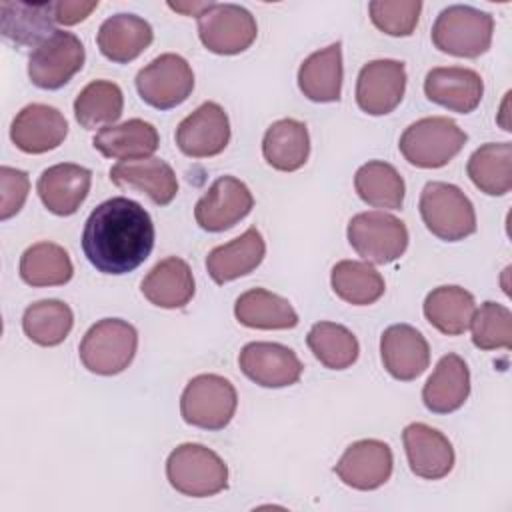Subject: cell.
<instances>
[{
  "instance_id": "d4e9b609",
  "label": "cell",
  "mask_w": 512,
  "mask_h": 512,
  "mask_svg": "<svg viewBox=\"0 0 512 512\" xmlns=\"http://www.w3.org/2000/svg\"><path fill=\"white\" fill-rule=\"evenodd\" d=\"M470 394V370L458 354L438 360L422 388V402L434 414H450L464 406Z\"/></svg>"
},
{
  "instance_id": "ba28073f",
  "label": "cell",
  "mask_w": 512,
  "mask_h": 512,
  "mask_svg": "<svg viewBox=\"0 0 512 512\" xmlns=\"http://www.w3.org/2000/svg\"><path fill=\"white\" fill-rule=\"evenodd\" d=\"M346 234L356 254L372 264H390L408 248L406 224L400 218L380 210L352 216Z\"/></svg>"
},
{
  "instance_id": "e575fe53",
  "label": "cell",
  "mask_w": 512,
  "mask_h": 512,
  "mask_svg": "<svg viewBox=\"0 0 512 512\" xmlns=\"http://www.w3.org/2000/svg\"><path fill=\"white\" fill-rule=\"evenodd\" d=\"M332 290L352 306H368L382 298L386 284L382 274L370 262L340 260L330 274Z\"/></svg>"
},
{
  "instance_id": "7402d4cb",
  "label": "cell",
  "mask_w": 512,
  "mask_h": 512,
  "mask_svg": "<svg viewBox=\"0 0 512 512\" xmlns=\"http://www.w3.org/2000/svg\"><path fill=\"white\" fill-rule=\"evenodd\" d=\"M110 180L118 188L146 194L158 206L170 204L178 194V180L172 166L152 156L114 164L110 168Z\"/></svg>"
},
{
  "instance_id": "52a82bcc",
  "label": "cell",
  "mask_w": 512,
  "mask_h": 512,
  "mask_svg": "<svg viewBox=\"0 0 512 512\" xmlns=\"http://www.w3.org/2000/svg\"><path fill=\"white\" fill-rule=\"evenodd\" d=\"M236 406V388L228 378L218 374L194 376L180 396V414L184 422L202 430L226 428Z\"/></svg>"
},
{
  "instance_id": "30bf717a",
  "label": "cell",
  "mask_w": 512,
  "mask_h": 512,
  "mask_svg": "<svg viewBox=\"0 0 512 512\" xmlns=\"http://www.w3.org/2000/svg\"><path fill=\"white\" fill-rule=\"evenodd\" d=\"M84 44L78 36L54 30L28 60V78L42 90H58L84 66Z\"/></svg>"
},
{
  "instance_id": "cb8c5ba5",
  "label": "cell",
  "mask_w": 512,
  "mask_h": 512,
  "mask_svg": "<svg viewBox=\"0 0 512 512\" xmlns=\"http://www.w3.org/2000/svg\"><path fill=\"white\" fill-rule=\"evenodd\" d=\"M154 40L152 26L136 14H114L98 28V48L104 58L116 64L136 60Z\"/></svg>"
},
{
  "instance_id": "3957f363",
  "label": "cell",
  "mask_w": 512,
  "mask_h": 512,
  "mask_svg": "<svg viewBox=\"0 0 512 512\" xmlns=\"http://www.w3.org/2000/svg\"><path fill=\"white\" fill-rule=\"evenodd\" d=\"M494 34V18L472 6L444 8L432 26V44L450 56L478 58L488 52Z\"/></svg>"
},
{
  "instance_id": "44dd1931",
  "label": "cell",
  "mask_w": 512,
  "mask_h": 512,
  "mask_svg": "<svg viewBox=\"0 0 512 512\" xmlns=\"http://www.w3.org/2000/svg\"><path fill=\"white\" fill-rule=\"evenodd\" d=\"M92 172L80 164L62 162L46 168L36 184L38 196L48 212L72 216L90 192Z\"/></svg>"
},
{
  "instance_id": "d590c367",
  "label": "cell",
  "mask_w": 512,
  "mask_h": 512,
  "mask_svg": "<svg viewBox=\"0 0 512 512\" xmlns=\"http://www.w3.org/2000/svg\"><path fill=\"white\" fill-rule=\"evenodd\" d=\"M20 278L28 286H62L74 274L68 252L54 242H38L24 250L20 258Z\"/></svg>"
},
{
  "instance_id": "5bb4252c",
  "label": "cell",
  "mask_w": 512,
  "mask_h": 512,
  "mask_svg": "<svg viewBox=\"0 0 512 512\" xmlns=\"http://www.w3.org/2000/svg\"><path fill=\"white\" fill-rule=\"evenodd\" d=\"M240 370L262 388L292 386L302 376V362L294 350L278 342H250L240 350Z\"/></svg>"
},
{
  "instance_id": "f1b7e54d",
  "label": "cell",
  "mask_w": 512,
  "mask_h": 512,
  "mask_svg": "<svg viewBox=\"0 0 512 512\" xmlns=\"http://www.w3.org/2000/svg\"><path fill=\"white\" fill-rule=\"evenodd\" d=\"M264 160L280 172L302 168L310 156V136L304 122L282 118L268 126L262 138Z\"/></svg>"
},
{
  "instance_id": "484cf974",
  "label": "cell",
  "mask_w": 512,
  "mask_h": 512,
  "mask_svg": "<svg viewBox=\"0 0 512 512\" xmlns=\"http://www.w3.org/2000/svg\"><path fill=\"white\" fill-rule=\"evenodd\" d=\"M92 144L102 156L128 162L150 158L158 150L160 136L154 124L140 118H132L122 124L102 128L94 136Z\"/></svg>"
},
{
  "instance_id": "2e32d148",
  "label": "cell",
  "mask_w": 512,
  "mask_h": 512,
  "mask_svg": "<svg viewBox=\"0 0 512 512\" xmlns=\"http://www.w3.org/2000/svg\"><path fill=\"white\" fill-rule=\"evenodd\" d=\"M394 458L386 442L366 438L352 442L338 464L334 466L336 476L354 490H376L388 482L392 474Z\"/></svg>"
},
{
  "instance_id": "9a60e30c",
  "label": "cell",
  "mask_w": 512,
  "mask_h": 512,
  "mask_svg": "<svg viewBox=\"0 0 512 512\" xmlns=\"http://www.w3.org/2000/svg\"><path fill=\"white\" fill-rule=\"evenodd\" d=\"M230 142L228 114L218 102H204L176 128V144L190 158H210Z\"/></svg>"
},
{
  "instance_id": "4316f807",
  "label": "cell",
  "mask_w": 512,
  "mask_h": 512,
  "mask_svg": "<svg viewBox=\"0 0 512 512\" xmlns=\"http://www.w3.org/2000/svg\"><path fill=\"white\" fill-rule=\"evenodd\" d=\"M144 298L160 308H182L194 296V276L186 260L168 256L160 260L142 280Z\"/></svg>"
},
{
  "instance_id": "9c48e42d",
  "label": "cell",
  "mask_w": 512,
  "mask_h": 512,
  "mask_svg": "<svg viewBox=\"0 0 512 512\" xmlns=\"http://www.w3.org/2000/svg\"><path fill=\"white\" fill-rule=\"evenodd\" d=\"M136 90L148 106L170 110L186 102L192 94L194 72L182 56L166 52L136 74Z\"/></svg>"
},
{
  "instance_id": "277c9868",
  "label": "cell",
  "mask_w": 512,
  "mask_h": 512,
  "mask_svg": "<svg viewBox=\"0 0 512 512\" xmlns=\"http://www.w3.org/2000/svg\"><path fill=\"white\" fill-rule=\"evenodd\" d=\"M466 132L446 116H428L412 122L400 136L402 156L416 168H442L466 144Z\"/></svg>"
},
{
  "instance_id": "ac0fdd59",
  "label": "cell",
  "mask_w": 512,
  "mask_h": 512,
  "mask_svg": "<svg viewBox=\"0 0 512 512\" xmlns=\"http://www.w3.org/2000/svg\"><path fill=\"white\" fill-rule=\"evenodd\" d=\"M410 470L426 480H440L454 468V448L450 440L424 422H412L402 432Z\"/></svg>"
},
{
  "instance_id": "ffe728a7",
  "label": "cell",
  "mask_w": 512,
  "mask_h": 512,
  "mask_svg": "<svg viewBox=\"0 0 512 512\" xmlns=\"http://www.w3.org/2000/svg\"><path fill=\"white\" fill-rule=\"evenodd\" d=\"M424 94L430 102L458 114H470L478 108L484 82L476 70L460 66L432 68L424 78Z\"/></svg>"
},
{
  "instance_id": "603a6c76",
  "label": "cell",
  "mask_w": 512,
  "mask_h": 512,
  "mask_svg": "<svg viewBox=\"0 0 512 512\" xmlns=\"http://www.w3.org/2000/svg\"><path fill=\"white\" fill-rule=\"evenodd\" d=\"M264 254V238L260 230L252 226L238 238L212 248L206 256V270L216 284H226L258 268Z\"/></svg>"
},
{
  "instance_id": "4dcf8cb0",
  "label": "cell",
  "mask_w": 512,
  "mask_h": 512,
  "mask_svg": "<svg viewBox=\"0 0 512 512\" xmlns=\"http://www.w3.org/2000/svg\"><path fill=\"white\" fill-rule=\"evenodd\" d=\"M234 316L242 326L258 330H288L298 324L292 304L264 288L246 290L236 298Z\"/></svg>"
},
{
  "instance_id": "8fae6325",
  "label": "cell",
  "mask_w": 512,
  "mask_h": 512,
  "mask_svg": "<svg viewBox=\"0 0 512 512\" xmlns=\"http://www.w3.org/2000/svg\"><path fill=\"white\" fill-rule=\"evenodd\" d=\"M198 36L206 50L232 56L252 46L258 36V26L244 6L214 2L198 16Z\"/></svg>"
},
{
  "instance_id": "b9f144b4",
  "label": "cell",
  "mask_w": 512,
  "mask_h": 512,
  "mask_svg": "<svg viewBox=\"0 0 512 512\" xmlns=\"http://www.w3.org/2000/svg\"><path fill=\"white\" fill-rule=\"evenodd\" d=\"M30 180L24 170L2 166L0 168V220L18 214L28 198Z\"/></svg>"
},
{
  "instance_id": "7bdbcfd3",
  "label": "cell",
  "mask_w": 512,
  "mask_h": 512,
  "mask_svg": "<svg viewBox=\"0 0 512 512\" xmlns=\"http://www.w3.org/2000/svg\"><path fill=\"white\" fill-rule=\"evenodd\" d=\"M98 8V2H68V0H60V2H50V12L56 24H64V26H74L82 20H86L92 10Z\"/></svg>"
},
{
  "instance_id": "f546056e",
  "label": "cell",
  "mask_w": 512,
  "mask_h": 512,
  "mask_svg": "<svg viewBox=\"0 0 512 512\" xmlns=\"http://www.w3.org/2000/svg\"><path fill=\"white\" fill-rule=\"evenodd\" d=\"M2 36L16 46H40L54 32L50 2H0Z\"/></svg>"
},
{
  "instance_id": "6da1fadb",
  "label": "cell",
  "mask_w": 512,
  "mask_h": 512,
  "mask_svg": "<svg viewBox=\"0 0 512 512\" xmlns=\"http://www.w3.org/2000/svg\"><path fill=\"white\" fill-rule=\"evenodd\" d=\"M154 236L150 214L138 202L114 196L90 212L82 252L102 274H128L150 256Z\"/></svg>"
},
{
  "instance_id": "f35d334b",
  "label": "cell",
  "mask_w": 512,
  "mask_h": 512,
  "mask_svg": "<svg viewBox=\"0 0 512 512\" xmlns=\"http://www.w3.org/2000/svg\"><path fill=\"white\" fill-rule=\"evenodd\" d=\"M306 344L314 358L330 370L350 368L360 352L356 336L336 322H316L306 336Z\"/></svg>"
},
{
  "instance_id": "1f68e13d",
  "label": "cell",
  "mask_w": 512,
  "mask_h": 512,
  "mask_svg": "<svg viewBox=\"0 0 512 512\" xmlns=\"http://www.w3.org/2000/svg\"><path fill=\"white\" fill-rule=\"evenodd\" d=\"M474 312V296L462 286H438L424 300L426 320L446 336L464 334L470 328Z\"/></svg>"
},
{
  "instance_id": "836d02e7",
  "label": "cell",
  "mask_w": 512,
  "mask_h": 512,
  "mask_svg": "<svg viewBox=\"0 0 512 512\" xmlns=\"http://www.w3.org/2000/svg\"><path fill=\"white\" fill-rule=\"evenodd\" d=\"M354 188L358 196L374 208L400 210L404 204V180L400 172L384 160L362 164L354 174Z\"/></svg>"
},
{
  "instance_id": "5b68a950",
  "label": "cell",
  "mask_w": 512,
  "mask_h": 512,
  "mask_svg": "<svg viewBox=\"0 0 512 512\" xmlns=\"http://www.w3.org/2000/svg\"><path fill=\"white\" fill-rule=\"evenodd\" d=\"M138 332L120 318H104L88 328L78 354L86 370L100 376H114L124 372L136 354Z\"/></svg>"
},
{
  "instance_id": "74e56055",
  "label": "cell",
  "mask_w": 512,
  "mask_h": 512,
  "mask_svg": "<svg viewBox=\"0 0 512 512\" xmlns=\"http://www.w3.org/2000/svg\"><path fill=\"white\" fill-rule=\"evenodd\" d=\"M74 324V314L62 300H38L24 310V334L38 346H58L66 340Z\"/></svg>"
},
{
  "instance_id": "7c38bea8",
  "label": "cell",
  "mask_w": 512,
  "mask_h": 512,
  "mask_svg": "<svg viewBox=\"0 0 512 512\" xmlns=\"http://www.w3.org/2000/svg\"><path fill=\"white\" fill-rule=\"evenodd\" d=\"M252 206V192L242 180L220 176L196 202L194 218L206 232H224L246 218Z\"/></svg>"
},
{
  "instance_id": "d6986e66",
  "label": "cell",
  "mask_w": 512,
  "mask_h": 512,
  "mask_svg": "<svg viewBox=\"0 0 512 512\" xmlns=\"http://www.w3.org/2000/svg\"><path fill=\"white\" fill-rule=\"evenodd\" d=\"M380 356L386 372L402 382L418 378L430 364L428 342L410 324H392L382 332Z\"/></svg>"
},
{
  "instance_id": "ab89813d",
  "label": "cell",
  "mask_w": 512,
  "mask_h": 512,
  "mask_svg": "<svg viewBox=\"0 0 512 512\" xmlns=\"http://www.w3.org/2000/svg\"><path fill=\"white\" fill-rule=\"evenodd\" d=\"M472 342L480 350L512 348V312L498 302H484L472 316Z\"/></svg>"
},
{
  "instance_id": "ee69618b",
  "label": "cell",
  "mask_w": 512,
  "mask_h": 512,
  "mask_svg": "<svg viewBox=\"0 0 512 512\" xmlns=\"http://www.w3.org/2000/svg\"><path fill=\"white\" fill-rule=\"evenodd\" d=\"M214 2H168V6L172 8V10H176V12H182V14H186V16H200L204 10H208L210 6H212Z\"/></svg>"
},
{
  "instance_id": "e0dca14e",
  "label": "cell",
  "mask_w": 512,
  "mask_h": 512,
  "mask_svg": "<svg viewBox=\"0 0 512 512\" xmlns=\"http://www.w3.org/2000/svg\"><path fill=\"white\" fill-rule=\"evenodd\" d=\"M68 136L64 114L48 104L24 106L10 126L14 146L26 154H44L58 148Z\"/></svg>"
},
{
  "instance_id": "4fadbf2b",
  "label": "cell",
  "mask_w": 512,
  "mask_h": 512,
  "mask_svg": "<svg viewBox=\"0 0 512 512\" xmlns=\"http://www.w3.org/2000/svg\"><path fill=\"white\" fill-rule=\"evenodd\" d=\"M406 68L404 62L382 58L362 66L356 80V102L370 116L390 114L404 98Z\"/></svg>"
},
{
  "instance_id": "7a4b0ae2",
  "label": "cell",
  "mask_w": 512,
  "mask_h": 512,
  "mask_svg": "<svg viewBox=\"0 0 512 512\" xmlns=\"http://www.w3.org/2000/svg\"><path fill=\"white\" fill-rule=\"evenodd\" d=\"M166 478L170 486L184 496L208 498L226 490L228 466L214 450L186 442L170 452Z\"/></svg>"
},
{
  "instance_id": "8992f818",
  "label": "cell",
  "mask_w": 512,
  "mask_h": 512,
  "mask_svg": "<svg viewBox=\"0 0 512 512\" xmlns=\"http://www.w3.org/2000/svg\"><path fill=\"white\" fill-rule=\"evenodd\" d=\"M420 216L440 240L458 242L476 232V212L468 196L454 184L428 182L420 194Z\"/></svg>"
},
{
  "instance_id": "8d00e7d4",
  "label": "cell",
  "mask_w": 512,
  "mask_h": 512,
  "mask_svg": "<svg viewBox=\"0 0 512 512\" xmlns=\"http://www.w3.org/2000/svg\"><path fill=\"white\" fill-rule=\"evenodd\" d=\"M124 110V94L110 80H94L86 84L74 100V116L86 130L114 124Z\"/></svg>"
},
{
  "instance_id": "60d3db41",
  "label": "cell",
  "mask_w": 512,
  "mask_h": 512,
  "mask_svg": "<svg viewBox=\"0 0 512 512\" xmlns=\"http://www.w3.org/2000/svg\"><path fill=\"white\" fill-rule=\"evenodd\" d=\"M420 0H374L368 4L372 24L388 36H410L420 18Z\"/></svg>"
},
{
  "instance_id": "d6a6232c",
  "label": "cell",
  "mask_w": 512,
  "mask_h": 512,
  "mask_svg": "<svg viewBox=\"0 0 512 512\" xmlns=\"http://www.w3.org/2000/svg\"><path fill=\"white\" fill-rule=\"evenodd\" d=\"M466 172L480 192L488 196L508 194L512 188V144H482L468 158Z\"/></svg>"
},
{
  "instance_id": "83f0119b",
  "label": "cell",
  "mask_w": 512,
  "mask_h": 512,
  "mask_svg": "<svg viewBox=\"0 0 512 512\" xmlns=\"http://www.w3.org/2000/svg\"><path fill=\"white\" fill-rule=\"evenodd\" d=\"M342 44L312 52L298 70V88L312 102H338L342 94Z\"/></svg>"
}]
</instances>
